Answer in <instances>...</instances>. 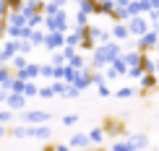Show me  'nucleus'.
<instances>
[{"mask_svg":"<svg viewBox=\"0 0 159 151\" xmlns=\"http://www.w3.org/2000/svg\"><path fill=\"white\" fill-rule=\"evenodd\" d=\"M26 120H29V122H44L47 115H44V112H26Z\"/></svg>","mask_w":159,"mask_h":151,"instance_id":"f257e3e1","label":"nucleus"},{"mask_svg":"<svg viewBox=\"0 0 159 151\" xmlns=\"http://www.w3.org/2000/svg\"><path fill=\"white\" fill-rule=\"evenodd\" d=\"M86 143H89V135H73V141H70V146H86Z\"/></svg>","mask_w":159,"mask_h":151,"instance_id":"f03ea898","label":"nucleus"},{"mask_svg":"<svg viewBox=\"0 0 159 151\" xmlns=\"http://www.w3.org/2000/svg\"><path fill=\"white\" fill-rule=\"evenodd\" d=\"M112 151H136V146H133V143H117Z\"/></svg>","mask_w":159,"mask_h":151,"instance_id":"7ed1b4c3","label":"nucleus"},{"mask_svg":"<svg viewBox=\"0 0 159 151\" xmlns=\"http://www.w3.org/2000/svg\"><path fill=\"white\" fill-rule=\"evenodd\" d=\"M8 102H11V107H21V104H24V99H21V96H18V94L8 96Z\"/></svg>","mask_w":159,"mask_h":151,"instance_id":"20e7f679","label":"nucleus"},{"mask_svg":"<svg viewBox=\"0 0 159 151\" xmlns=\"http://www.w3.org/2000/svg\"><path fill=\"white\" fill-rule=\"evenodd\" d=\"M57 151H68V149H65V146H57Z\"/></svg>","mask_w":159,"mask_h":151,"instance_id":"39448f33","label":"nucleus"}]
</instances>
